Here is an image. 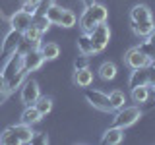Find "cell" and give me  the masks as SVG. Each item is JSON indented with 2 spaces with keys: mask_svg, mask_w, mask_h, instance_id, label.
I'll return each mask as SVG.
<instances>
[{
  "mask_svg": "<svg viewBox=\"0 0 155 145\" xmlns=\"http://www.w3.org/2000/svg\"><path fill=\"white\" fill-rule=\"evenodd\" d=\"M107 18H109V10H107L103 4L91 2L89 6H85V10L80 16V27H81L84 33H89L95 25L107 21Z\"/></svg>",
  "mask_w": 155,
  "mask_h": 145,
  "instance_id": "6da1fadb",
  "label": "cell"
},
{
  "mask_svg": "<svg viewBox=\"0 0 155 145\" xmlns=\"http://www.w3.org/2000/svg\"><path fill=\"white\" fill-rule=\"evenodd\" d=\"M87 35H89L91 47H93V54H97V52H103L107 48V45H109L110 29H109V25H107V21H103V23H99V25H95Z\"/></svg>",
  "mask_w": 155,
  "mask_h": 145,
  "instance_id": "7a4b0ae2",
  "label": "cell"
},
{
  "mask_svg": "<svg viewBox=\"0 0 155 145\" xmlns=\"http://www.w3.org/2000/svg\"><path fill=\"white\" fill-rule=\"evenodd\" d=\"M140 118H142V110H140V106H122V108L116 110L113 126H118V128L124 130V128L134 126Z\"/></svg>",
  "mask_w": 155,
  "mask_h": 145,
  "instance_id": "3957f363",
  "label": "cell"
},
{
  "mask_svg": "<svg viewBox=\"0 0 155 145\" xmlns=\"http://www.w3.org/2000/svg\"><path fill=\"white\" fill-rule=\"evenodd\" d=\"M84 97H85V101L93 106V108L101 110V112H113L110 103H109V95H105L103 91H99V89H87V87H85Z\"/></svg>",
  "mask_w": 155,
  "mask_h": 145,
  "instance_id": "277c9868",
  "label": "cell"
},
{
  "mask_svg": "<svg viewBox=\"0 0 155 145\" xmlns=\"http://www.w3.org/2000/svg\"><path fill=\"white\" fill-rule=\"evenodd\" d=\"M124 64L130 68V70H136V68H147L149 66V56L143 54L140 50V47H132L126 50L124 54Z\"/></svg>",
  "mask_w": 155,
  "mask_h": 145,
  "instance_id": "5b68a950",
  "label": "cell"
},
{
  "mask_svg": "<svg viewBox=\"0 0 155 145\" xmlns=\"http://www.w3.org/2000/svg\"><path fill=\"white\" fill-rule=\"evenodd\" d=\"M21 68H23V52L16 50V52H12V54L6 56V62H4V66H2L0 72H2V76L6 77V79H10V77L16 76Z\"/></svg>",
  "mask_w": 155,
  "mask_h": 145,
  "instance_id": "8992f818",
  "label": "cell"
},
{
  "mask_svg": "<svg viewBox=\"0 0 155 145\" xmlns=\"http://www.w3.org/2000/svg\"><path fill=\"white\" fill-rule=\"evenodd\" d=\"M21 43H23V33L10 27V31L4 35V41H2V56H8V54H12V52L19 50V45H21Z\"/></svg>",
  "mask_w": 155,
  "mask_h": 145,
  "instance_id": "52a82bcc",
  "label": "cell"
},
{
  "mask_svg": "<svg viewBox=\"0 0 155 145\" xmlns=\"http://www.w3.org/2000/svg\"><path fill=\"white\" fill-rule=\"evenodd\" d=\"M41 97V91H39V83L35 79H25L21 85V91H19V99H21L23 105H35V101Z\"/></svg>",
  "mask_w": 155,
  "mask_h": 145,
  "instance_id": "ba28073f",
  "label": "cell"
},
{
  "mask_svg": "<svg viewBox=\"0 0 155 145\" xmlns=\"http://www.w3.org/2000/svg\"><path fill=\"white\" fill-rule=\"evenodd\" d=\"M31 21H33V14H29V12H25V10H16V12L10 16V19H8V23H10V27L12 29H16V31H25V29L31 25Z\"/></svg>",
  "mask_w": 155,
  "mask_h": 145,
  "instance_id": "9c48e42d",
  "label": "cell"
},
{
  "mask_svg": "<svg viewBox=\"0 0 155 145\" xmlns=\"http://www.w3.org/2000/svg\"><path fill=\"white\" fill-rule=\"evenodd\" d=\"M43 64H45V58H43L41 50H39V47H33V48H29L27 52H23V70L35 72V70H39Z\"/></svg>",
  "mask_w": 155,
  "mask_h": 145,
  "instance_id": "30bf717a",
  "label": "cell"
},
{
  "mask_svg": "<svg viewBox=\"0 0 155 145\" xmlns=\"http://www.w3.org/2000/svg\"><path fill=\"white\" fill-rule=\"evenodd\" d=\"M140 85H149V66L147 68H136L130 74L128 87L134 89V87H140Z\"/></svg>",
  "mask_w": 155,
  "mask_h": 145,
  "instance_id": "8fae6325",
  "label": "cell"
},
{
  "mask_svg": "<svg viewBox=\"0 0 155 145\" xmlns=\"http://www.w3.org/2000/svg\"><path fill=\"white\" fill-rule=\"evenodd\" d=\"M72 81H74L76 87H89L93 83V72L89 70V66L87 68H80V70H74V77H72Z\"/></svg>",
  "mask_w": 155,
  "mask_h": 145,
  "instance_id": "7c38bea8",
  "label": "cell"
},
{
  "mask_svg": "<svg viewBox=\"0 0 155 145\" xmlns=\"http://www.w3.org/2000/svg\"><path fill=\"white\" fill-rule=\"evenodd\" d=\"M122 139H124V130L118 128V126H110L103 134L101 143L103 145H118V143H122Z\"/></svg>",
  "mask_w": 155,
  "mask_h": 145,
  "instance_id": "4fadbf2b",
  "label": "cell"
},
{
  "mask_svg": "<svg viewBox=\"0 0 155 145\" xmlns=\"http://www.w3.org/2000/svg\"><path fill=\"white\" fill-rule=\"evenodd\" d=\"M43 33H45V31L41 29V25L35 23V21H31V25L23 31V43H29V45L33 43V47H39V41H41Z\"/></svg>",
  "mask_w": 155,
  "mask_h": 145,
  "instance_id": "5bb4252c",
  "label": "cell"
},
{
  "mask_svg": "<svg viewBox=\"0 0 155 145\" xmlns=\"http://www.w3.org/2000/svg\"><path fill=\"white\" fill-rule=\"evenodd\" d=\"M132 23V31L136 33L138 37H147L149 33L155 29V21H153V18L151 19H145V21H130Z\"/></svg>",
  "mask_w": 155,
  "mask_h": 145,
  "instance_id": "9a60e30c",
  "label": "cell"
},
{
  "mask_svg": "<svg viewBox=\"0 0 155 145\" xmlns=\"http://www.w3.org/2000/svg\"><path fill=\"white\" fill-rule=\"evenodd\" d=\"M145 19H151V10L145 4H136L130 10V21H145Z\"/></svg>",
  "mask_w": 155,
  "mask_h": 145,
  "instance_id": "2e32d148",
  "label": "cell"
},
{
  "mask_svg": "<svg viewBox=\"0 0 155 145\" xmlns=\"http://www.w3.org/2000/svg\"><path fill=\"white\" fill-rule=\"evenodd\" d=\"M41 120H43V116H41V112L35 108V105H27L25 108H23V112H21V122H23V124L33 126V124L41 122Z\"/></svg>",
  "mask_w": 155,
  "mask_h": 145,
  "instance_id": "e0dca14e",
  "label": "cell"
},
{
  "mask_svg": "<svg viewBox=\"0 0 155 145\" xmlns=\"http://www.w3.org/2000/svg\"><path fill=\"white\" fill-rule=\"evenodd\" d=\"M39 50H41L45 62L47 60H56V58L60 56V47H58L56 43H45V45L39 47Z\"/></svg>",
  "mask_w": 155,
  "mask_h": 145,
  "instance_id": "ac0fdd59",
  "label": "cell"
},
{
  "mask_svg": "<svg viewBox=\"0 0 155 145\" xmlns=\"http://www.w3.org/2000/svg\"><path fill=\"white\" fill-rule=\"evenodd\" d=\"M97 74H99V77L103 81H110V79L116 77V66L113 62H103V64L99 66V70H97Z\"/></svg>",
  "mask_w": 155,
  "mask_h": 145,
  "instance_id": "d6986e66",
  "label": "cell"
},
{
  "mask_svg": "<svg viewBox=\"0 0 155 145\" xmlns=\"http://www.w3.org/2000/svg\"><path fill=\"white\" fill-rule=\"evenodd\" d=\"M14 130H16V134H18V137H19V143H31V137H33V130H31V126H27V124H16L14 126Z\"/></svg>",
  "mask_w": 155,
  "mask_h": 145,
  "instance_id": "ffe728a7",
  "label": "cell"
},
{
  "mask_svg": "<svg viewBox=\"0 0 155 145\" xmlns=\"http://www.w3.org/2000/svg\"><path fill=\"white\" fill-rule=\"evenodd\" d=\"M0 143H4V145H21L16 130H14V126H8V128L0 134Z\"/></svg>",
  "mask_w": 155,
  "mask_h": 145,
  "instance_id": "44dd1931",
  "label": "cell"
},
{
  "mask_svg": "<svg viewBox=\"0 0 155 145\" xmlns=\"http://www.w3.org/2000/svg\"><path fill=\"white\" fill-rule=\"evenodd\" d=\"M149 95H151L149 85H140V87H134V89H132V101L138 103V105L145 103V101L149 99Z\"/></svg>",
  "mask_w": 155,
  "mask_h": 145,
  "instance_id": "7402d4cb",
  "label": "cell"
},
{
  "mask_svg": "<svg viewBox=\"0 0 155 145\" xmlns=\"http://www.w3.org/2000/svg\"><path fill=\"white\" fill-rule=\"evenodd\" d=\"M109 103H110V108L113 110H118V108H122L124 103H126V95L120 89H114V91L109 93Z\"/></svg>",
  "mask_w": 155,
  "mask_h": 145,
  "instance_id": "603a6c76",
  "label": "cell"
},
{
  "mask_svg": "<svg viewBox=\"0 0 155 145\" xmlns=\"http://www.w3.org/2000/svg\"><path fill=\"white\" fill-rule=\"evenodd\" d=\"M62 12H64V8L56 6V4H51V6L45 10V18L48 19V23L58 25V21H60V18H62Z\"/></svg>",
  "mask_w": 155,
  "mask_h": 145,
  "instance_id": "cb8c5ba5",
  "label": "cell"
},
{
  "mask_svg": "<svg viewBox=\"0 0 155 145\" xmlns=\"http://www.w3.org/2000/svg\"><path fill=\"white\" fill-rule=\"evenodd\" d=\"M78 50L84 56L93 54V47H91V41H89V35H87V33H84L81 37H78Z\"/></svg>",
  "mask_w": 155,
  "mask_h": 145,
  "instance_id": "d4e9b609",
  "label": "cell"
},
{
  "mask_svg": "<svg viewBox=\"0 0 155 145\" xmlns=\"http://www.w3.org/2000/svg\"><path fill=\"white\" fill-rule=\"evenodd\" d=\"M35 108L41 112V116L51 114V110H52V99H51V97H39V99L35 101Z\"/></svg>",
  "mask_w": 155,
  "mask_h": 145,
  "instance_id": "484cf974",
  "label": "cell"
},
{
  "mask_svg": "<svg viewBox=\"0 0 155 145\" xmlns=\"http://www.w3.org/2000/svg\"><path fill=\"white\" fill-rule=\"evenodd\" d=\"M76 21H78L76 14L72 12V10H66V8H64V12H62V18H60V21H58V25L68 29V27H74Z\"/></svg>",
  "mask_w": 155,
  "mask_h": 145,
  "instance_id": "4316f807",
  "label": "cell"
},
{
  "mask_svg": "<svg viewBox=\"0 0 155 145\" xmlns=\"http://www.w3.org/2000/svg\"><path fill=\"white\" fill-rule=\"evenodd\" d=\"M31 143H48V135L45 132H35L31 137Z\"/></svg>",
  "mask_w": 155,
  "mask_h": 145,
  "instance_id": "83f0119b",
  "label": "cell"
},
{
  "mask_svg": "<svg viewBox=\"0 0 155 145\" xmlns=\"http://www.w3.org/2000/svg\"><path fill=\"white\" fill-rule=\"evenodd\" d=\"M140 50H142V52H143V54H147L149 58H151V56L155 54V47H151V45H149V43H147V41H143V43H142V45H140Z\"/></svg>",
  "mask_w": 155,
  "mask_h": 145,
  "instance_id": "f1b7e54d",
  "label": "cell"
},
{
  "mask_svg": "<svg viewBox=\"0 0 155 145\" xmlns=\"http://www.w3.org/2000/svg\"><path fill=\"white\" fill-rule=\"evenodd\" d=\"M80 68H87V56L84 54H80L74 60V70H80Z\"/></svg>",
  "mask_w": 155,
  "mask_h": 145,
  "instance_id": "f546056e",
  "label": "cell"
},
{
  "mask_svg": "<svg viewBox=\"0 0 155 145\" xmlns=\"http://www.w3.org/2000/svg\"><path fill=\"white\" fill-rule=\"evenodd\" d=\"M149 83L155 85V66H149Z\"/></svg>",
  "mask_w": 155,
  "mask_h": 145,
  "instance_id": "4dcf8cb0",
  "label": "cell"
},
{
  "mask_svg": "<svg viewBox=\"0 0 155 145\" xmlns=\"http://www.w3.org/2000/svg\"><path fill=\"white\" fill-rule=\"evenodd\" d=\"M145 41H147V43H149V45H151V47H155V29H153L151 33H149L147 37H145Z\"/></svg>",
  "mask_w": 155,
  "mask_h": 145,
  "instance_id": "1f68e13d",
  "label": "cell"
},
{
  "mask_svg": "<svg viewBox=\"0 0 155 145\" xmlns=\"http://www.w3.org/2000/svg\"><path fill=\"white\" fill-rule=\"evenodd\" d=\"M23 4H25V6H39V4H41V0H21Z\"/></svg>",
  "mask_w": 155,
  "mask_h": 145,
  "instance_id": "d6a6232c",
  "label": "cell"
},
{
  "mask_svg": "<svg viewBox=\"0 0 155 145\" xmlns=\"http://www.w3.org/2000/svg\"><path fill=\"white\" fill-rule=\"evenodd\" d=\"M4 89H6V77H4L2 72H0V93H2Z\"/></svg>",
  "mask_w": 155,
  "mask_h": 145,
  "instance_id": "836d02e7",
  "label": "cell"
},
{
  "mask_svg": "<svg viewBox=\"0 0 155 145\" xmlns=\"http://www.w3.org/2000/svg\"><path fill=\"white\" fill-rule=\"evenodd\" d=\"M149 66H155V54H153L151 58H149Z\"/></svg>",
  "mask_w": 155,
  "mask_h": 145,
  "instance_id": "e575fe53",
  "label": "cell"
},
{
  "mask_svg": "<svg viewBox=\"0 0 155 145\" xmlns=\"http://www.w3.org/2000/svg\"><path fill=\"white\" fill-rule=\"evenodd\" d=\"M81 2H84V6H89V4L95 2V0H81Z\"/></svg>",
  "mask_w": 155,
  "mask_h": 145,
  "instance_id": "d590c367",
  "label": "cell"
}]
</instances>
